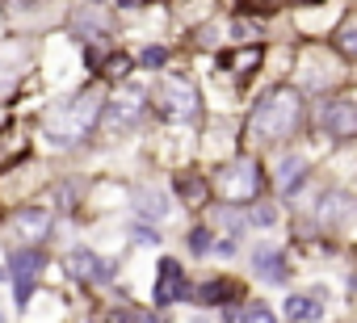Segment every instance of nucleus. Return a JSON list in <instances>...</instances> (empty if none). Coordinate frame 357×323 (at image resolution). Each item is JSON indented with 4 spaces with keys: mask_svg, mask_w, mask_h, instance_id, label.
Masks as SVG:
<instances>
[{
    "mask_svg": "<svg viewBox=\"0 0 357 323\" xmlns=\"http://www.w3.org/2000/svg\"><path fill=\"white\" fill-rule=\"evenodd\" d=\"M190 294V281H185V269L176 260H160V273H155V290H151V302L155 306H176Z\"/></svg>",
    "mask_w": 357,
    "mask_h": 323,
    "instance_id": "5",
    "label": "nucleus"
},
{
    "mask_svg": "<svg viewBox=\"0 0 357 323\" xmlns=\"http://www.w3.org/2000/svg\"><path fill=\"white\" fill-rule=\"evenodd\" d=\"M227 294V285L223 281H211V285H202V302H219Z\"/></svg>",
    "mask_w": 357,
    "mask_h": 323,
    "instance_id": "22",
    "label": "nucleus"
},
{
    "mask_svg": "<svg viewBox=\"0 0 357 323\" xmlns=\"http://www.w3.org/2000/svg\"><path fill=\"white\" fill-rule=\"evenodd\" d=\"M0 122H5V109H0Z\"/></svg>",
    "mask_w": 357,
    "mask_h": 323,
    "instance_id": "27",
    "label": "nucleus"
},
{
    "mask_svg": "<svg viewBox=\"0 0 357 323\" xmlns=\"http://www.w3.org/2000/svg\"><path fill=\"white\" fill-rule=\"evenodd\" d=\"M13 231L26 239V244H38V239H47V231H51V214L47 210H22L17 219H13Z\"/></svg>",
    "mask_w": 357,
    "mask_h": 323,
    "instance_id": "10",
    "label": "nucleus"
},
{
    "mask_svg": "<svg viewBox=\"0 0 357 323\" xmlns=\"http://www.w3.org/2000/svg\"><path fill=\"white\" fill-rule=\"evenodd\" d=\"M190 248H194V252H211V231H206V227L190 231Z\"/></svg>",
    "mask_w": 357,
    "mask_h": 323,
    "instance_id": "21",
    "label": "nucleus"
},
{
    "mask_svg": "<svg viewBox=\"0 0 357 323\" xmlns=\"http://www.w3.org/2000/svg\"><path fill=\"white\" fill-rule=\"evenodd\" d=\"M139 210H143V214H147V219H155V223H160V219H164V214H168V206H164V202H160V194H155V198H143V206H139Z\"/></svg>",
    "mask_w": 357,
    "mask_h": 323,
    "instance_id": "20",
    "label": "nucleus"
},
{
    "mask_svg": "<svg viewBox=\"0 0 357 323\" xmlns=\"http://www.w3.org/2000/svg\"><path fill=\"white\" fill-rule=\"evenodd\" d=\"M139 63H143V68H164V63H168V51H164V47H147V51L139 55Z\"/></svg>",
    "mask_w": 357,
    "mask_h": 323,
    "instance_id": "19",
    "label": "nucleus"
},
{
    "mask_svg": "<svg viewBox=\"0 0 357 323\" xmlns=\"http://www.w3.org/2000/svg\"><path fill=\"white\" fill-rule=\"evenodd\" d=\"M43 265H47V256L38 252V248H22L17 256H13V294H17V302H26L30 294H34V281H38V273H43Z\"/></svg>",
    "mask_w": 357,
    "mask_h": 323,
    "instance_id": "7",
    "label": "nucleus"
},
{
    "mask_svg": "<svg viewBox=\"0 0 357 323\" xmlns=\"http://www.w3.org/2000/svg\"><path fill=\"white\" fill-rule=\"evenodd\" d=\"M290 5H315V0H290Z\"/></svg>",
    "mask_w": 357,
    "mask_h": 323,
    "instance_id": "26",
    "label": "nucleus"
},
{
    "mask_svg": "<svg viewBox=\"0 0 357 323\" xmlns=\"http://www.w3.org/2000/svg\"><path fill=\"white\" fill-rule=\"evenodd\" d=\"M101 72H105L109 80H122V76H130V59H126V55H109Z\"/></svg>",
    "mask_w": 357,
    "mask_h": 323,
    "instance_id": "17",
    "label": "nucleus"
},
{
    "mask_svg": "<svg viewBox=\"0 0 357 323\" xmlns=\"http://www.w3.org/2000/svg\"><path fill=\"white\" fill-rule=\"evenodd\" d=\"M319 122H324V130L332 134V139H353L357 134V105H353V97H336V101H328L324 105V113H319Z\"/></svg>",
    "mask_w": 357,
    "mask_h": 323,
    "instance_id": "6",
    "label": "nucleus"
},
{
    "mask_svg": "<svg viewBox=\"0 0 357 323\" xmlns=\"http://www.w3.org/2000/svg\"><path fill=\"white\" fill-rule=\"evenodd\" d=\"M143 105H147V101H143V93H126V97H118L109 113L101 109V113H105V126H114V130L135 126V122H139V113H143Z\"/></svg>",
    "mask_w": 357,
    "mask_h": 323,
    "instance_id": "9",
    "label": "nucleus"
},
{
    "mask_svg": "<svg viewBox=\"0 0 357 323\" xmlns=\"http://www.w3.org/2000/svg\"><path fill=\"white\" fill-rule=\"evenodd\" d=\"M223 68H227V72H236V76H248L252 68H261V47H244V51L223 55Z\"/></svg>",
    "mask_w": 357,
    "mask_h": 323,
    "instance_id": "14",
    "label": "nucleus"
},
{
    "mask_svg": "<svg viewBox=\"0 0 357 323\" xmlns=\"http://www.w3.org/2000/svg\"><path fill=\"white\" fill-rule=\"evenodd\" d=\"M176 194H181L190 206H206V198H211V185H206L198 173H176Z\"/></svg>",
    "mask_w": 357,
    "mask_h": 323,
    "instance_id": "12",
    "label": "nucleus"
},
{
    "mask_svg": "<svg viewBox=\"0 0 357 323\" xmlns=\"http://www.w3.org/2000/svg\"><path fill=\"white\" fill-rule=\"evenodd\" d=\"M101 109H105V97L97 88H84L76 93L72 101H59L51 113H47V139L55 147H76L97 122H101Z\"/></svg>",
    "mask_w": 357,
    "mask_h": 323,
    "instance_id": "2",
    "label": "nucleus"
},
{
    "mask_svg": "<svg viewBox=\"0 0 357 323\" xmlns=\"http://www.w3.org/2000/svg\"><path fill=\"white\" fill-rule=\"evenodd\" d=\"M252 223H273V210H269V206H261V210H252Z\"/></svg>",
    "mask_w": 357,
    "mask_h": 323,
    "instance_id": "23",
    "label": "nucleus"
},
{
    "mask_svg": "<svg viewBox=\"0 0 357 323\" xmlns=\"http://www.w3.org/2000/svg\"><path fill=\"white\" fill-rule=\"evenodd\" d=\"M135 239H139V244H155L160 235H151V227H139V231H135Z\"/></svg>",
    "mask_w": 357,
    "mask_h": 323,
    "instance_id": "24",
    "label": "nucleus"
},
{
    "mask_svg": "<svg viewBox=\"0 0 357 323\" xmlns=\"http://www.w3.org/2000/svg\"><path fill=\"white\" fill-rule=\"evenodd\" d=\"M151 105H155V113L168 118V122H198V118H202L198 88H194L185 76H160L155 88H151Z\"/></svg>",
    "mask_w": 357,
    "mask_h": 323,
    "instance_id": "3",
    "label": "nucleus"
},
{
    "mask_svg": "<svg viewBox=\"0 0 357 323\" xmlns=\"http://www.w3.org/2000/svg\"><path fill=\"white\" fill-rule=\"evenodd\" d=\"M298 122H303V97L294 88H269L248 113V134L257 143H282L298 130Z\"/></svg>",
    "mask_w": 357,
    "mask_h": 323,
    "instance_id": "1",
    "label": "nucleus"
},
{
    "mask_svg": "<svg viewBox=\"0 0 357 323\" xmlns=\"http://www.w3.org/2000/svg\"><path fill=\"white\" fill-rule=\"evenodd\" d=\"M303 177H307V164H303V159H286L282 173H278V189H282V194H290V189H298V185H303Z\"/></svg>",
    "mask_w": 357,
    "mask_h": 323,
    "instance_id": "15",
    "label": "nucleus"
},
{
    "mask_svg": "<svg viewBox=\"0 0 357 323\" xmlns=\"http://www.w3.org/2000/svg\"><path fill=\"white\" fill-rule=\"evenodd\" d=\"M227 319H248V323H269L273 315H269V306H236V310H227Z\"/></svg>",
    "mask_w": 357,
    "mask_h": 323,
    "instance_id": "16",
    "label": "nucleus"
},
{
    "mask_svg": "<svg viewBox=\"0 0 357 323\" xmlns=\"http://www.w3.org/2000/svg\"><path fill=\"white\" fill-rule=\"evenodd\" d=\"M257 273H261V281H269V285H282L286 281V256L278 252V248H257Z\"/></svg>",
    "mask_w": 357,
    "mask_h": 323,
    "instance_id": "11",
    "label": "nucleus"
},
{
    "mask_svg": "<svg viewBox=\"0 0 357 323\" xmlns=\"http://www.w3.org/2000/svg\"><path fill=\"white\" fill-rule=\"evenodd\" d=\"M68 269H72V277L80 285H105V281H114V265L101 260L97 252H84V248L68 256Z\"/></svg>",
    "mask_w": 357,
    "mask_h": 323,
    "instance_id": "8",
    "label": "nucleus"
},
{
    "mask_svg": "<svg viewBox=\"0 0 357 323\" xmlns=\"http://www.w3.org/2000/svg\"><path fill=\"white\" fill-rule=\"evenodd\" d=\"M336 47H340L344 55H353V51H357V38H353V17H349V22H340V30H336Z\"/></svg>",
    "mask_w": 357,
    "mask_h": 323,
    "instance_id": "18",
    "label": "nucleus"
},
{
    "mask_svg": "<svg viewBox=\"0 0 357 323\" xmlns=\"http://www.w3.org/2000/svg\"><path fill=\"white\" fill-rule=\"evenodd\" d=\"M248 5H265V9H273V5H282V0H248Z\"/></svg>",
    "mask_w": 357,
    "mask_h": 323,
    "instance_id": "25",
    "label": "nucleus"
},
{
    "mask_svg": "<svg viewBox=\"0 0 357 323\" xmlns=\"http://www.w3.org/2000/svg\"><path fill=\"white\" fill-rule=\"evenodd\" d=\"M215 189H219V198H223L227 206H248V202H257V194L265 189L261 164H257V159H248V155L231 159V164H223V168L215 173Z\"/></svg>",
    "mask_w": 357,
    "mask_h": 323,
    "instance_id": "4",
    "label": "nucleus"
},
{
    "mask_svg": "<svg viewBox=\"0 0 357 323\" xmlns=\"http://www.w3.org/2000/svg\"><path fill=\"white\" fill-rule=\"evenodd\" d=\"M286 319H303V323L324 319V302H319V298H311V294H294V298L286 302Z\"/></svg>",
    "mask_w": 357,
    "mask_h": 323,
    "instance_id": "13",
    "label": "nucleus"
}]
</instances>
